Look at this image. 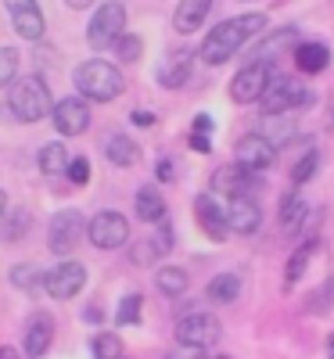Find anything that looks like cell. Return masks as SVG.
Returning <instances> with one entry per match:
<instances>
[{"label": "cell", "mask_w": 334, "mask_h": 359, "mask_svg": "<svg viewBox=\"0 0 334 359\" xmlns=\"http://www.w3.org/2000/svg\"><path fill=\"white\" fill-rule=\"evenodd\" d=\"M262 25H266V15H237V18L220 22V25L205 36V43H201V62H205V65H223V62H230V57L245 47Z\"/></svg>", "instance_id": "cell-1"}, {"label": "cell", "mask_w": 334, "mask_h": 359, "mask_svg": "<svg viewBox=\"0 0 334 359\" xmlns=\"http://www.w3.org/2000/svg\"><path fill=\"white\" fill-rule=\"evenodd\" d=\"M72 79H76V90L83 97H90V101H115L119 94H123V86H126L123 72H119L112 62H101V57L83 62L72 72Z\"/></svg>", "instance_id": "cell-2"}, {"label": "cell", "mask_w": 334, "mask_h": 359, "mask_svg": "<svg viewBox=\"0 0 334 359\" xmlns=\"http://www.w3.org/2000/svg\"><path fill=\"white\" fill-rule=\"evenodd\" d=\"M262 115H288L291 108H309L313 104V90H306L295 76H277L273 72L266 90H262Z\"/></svg>", "instance_id": "cell-3"}, {"label": "cell", "mask_w": 334, "mask_h": 359, "mask_svg": "<svg viewBox=\"0 0 334 359\" xmlns=\"http://www.w3.org/2000/svg\"><path fill=\"white\" fill-rule=\"evenodd\" d=\"M8 104L15 111V118H22V123H36V118H44L51 111V90L40 76H22L15 86H11V94H8Z\"/></svg>", "instance_id": "cell-4"}, {"label": "cell", "mask_w": 334, "mask_h": 359, "mask_svg": "<svg viewBox=\"0 0 334 359\" xmlns=\"http://www.w3.org/2000/svg\"><path fill=\"white\" fill-rule=\"evenodd\" d=\"M123 25H126V8L123 4H115V0L101 4L98 15L90 18V25H86L90 47H112L119 36H123Z\"/></svg>", "instance_id": "cell-5"}, {"label": "cell", "mask_w": 334, "mask_h": 359, "mask_svg": "<svg viewBox=\"0 0 334 359\" xmlns=\"http://www.w3.org/2000/svg\"><path fill=\"white\" fill-rule=\"evenodd\" d=\"M176 341L187 348H208L220 341V320L212 313H187L176 320Z\"/></svg>", "instance_id": "cell-6"}, {"label": "cell", "mask_w": 334, "mask_h": 359, "mask_svg": "<svg viewBox=\"0 0 334 359\" xmlns=\"http://www.w3.org/2000/svg\"><path fill=\"white\" fill-rule=\"evenodd\" d=\"M86 233H90V241H94L98 248L112 252V248H123V245L130 241V223H126L123 212H115V208H105V212H98L94 219H90Z\"/></svg>", "instance_id": "cell-7"}, {"label": "cell", "mask_w": 334, "mask_h": 359, "mask_svg": "<svg viewBox=\"0 0 334 359\" xmlns=\"http://www.w3.org/2000/svg\"><path fill=\"white\" fill-rule=\"evenodd\" d=\"M86 233V223H83V212L79 208H65V212H58L51 219V230H47V248L58 252V255H69L79 237Z\"/></svg>", "instance_id": "cell-8"}, {"label": "cell", "mask_w": 334, "mask_h": 359, "mask_svg": "<svg viewBox=\"0 0 334 359\" xmlns=\"http://www.w3.org/2000/svg\"><path fill=\"white\" fill-rule=\"evenodd\" d=\"M86 284V266L83 262H62L44 273V287L51 298H58V302H69V298H76Z\"/></svg>", "instance_id": "cell-9"}, {"label": "cell", "mask_w": 334, "mask_h": 359, "mask_svg": "<svg viewBox=\"0 0 334 359\" xmlns=\"http://www.w3.org/2000/svg\"><path fill=\"white\" fill-rule=\"evenodd\" d=\"M262 187V180L252 172V169H245V165H220L216 172H212V191L216 194H227V198H248L252 191H259Z\"/></svg>", "instance_id": "cell-10"}, {"label": "cell", "mask_w": 334, "mask_h": 359, "mask_svg": "<svg viewBox=\"0 0 334 359\" xmlns=\"http://www.w3.org/2000/svg\"><path fill=\"white\" fill-rule=\"evenodd\" d=\"M269 76H273V65H266V62H252V65H245L234 79H230V97L237 101V104H248V101H259L262 97V90H266V83H269Z\"/></svg>", "instance_id": "cell-11"}, {"label": "cell", "mask_w": 334, "mask_h": 359, "mask_svg": "<svg viewBox=\"0 0 334 359\" xmlns=\"http://www.w3.org/2000/svg\"><path fill=\"white\" fill-rule=\"evenodd\" d=\"M234 158H237V165H245L252 172H262V169H269L273 162H277V147H273L262 133H248V137L237 140Z\"/></svg>", "instance_id": "cell-12"}, {"label": "cell", "mask_w": 334, "mask_h": 359, "mask_svg": "<svg viewBox=\"0 0 334 359\" xmlns=\"http://www.w3.org/2000/svg\"><path fill=\"white\" fill-rule=\"evenodd\" d=\"M4 4H8V11H11L15 33H18L22 40H29V43L44 40V29H47V22H44V11H40L36 0H4Z\"/></svg>", "instance_id": "cell-13"}, {"label": "cell", "mask_w": 334, "mask_h": 359, "mask_svg": "<svg viewBox=\"0 0 334 359\" xmlns=\"http://www.w3.org/2000/svg\"><path fill=\"white\" fill-rule=\"evenodd\" d=\"M51 115H54V126L62 130L65 137H79L86 133L90 126V104L79 101V97H62L51 104Z\"/></svg>", "instance_id": "cell-14"}, {"label": "cell", "mask_w": 334, "mask_h": 359, "mask_svg": "<svg viewBox=\"0 0 334 359\" xmlns=\"http://www.w3.org/2000/svg\"><path fill=\"white\" fill-rule=\"evenodd\" d=\"M194 212H198V226L212 237V241H223V237L230 233L227 212L216 205V198H212V194H198V198H194Z\"/></svg>", "instance_id": "cell-15"}, {"label": "cell", "mask_w": 334, "mask_h": 359, "mask_svg": "<svg viewBox=\"0 0 334 359\" xmlns=\"http://www.w3.org/2000/svg\"><path fill=\"white\" fill-rule=\"evenodd\" d=\"M227 226L237 233H255L262 226V208L255 198H230L227 208Z\"/></svg>", "instance_id": "cell-16"}, {"label": "cell", "mask_w": 334, "mask_h": 359, "mask_svg": "<svg viewBox=\"0 0 334 359\" xmlns=\"http://www.w3.org/2000/svg\"><path fill=\"white\" fill-rule=\"evenodd\" d=\"M51 338H54V320L47 313H33V320L25 327V355L44 359L47 348H51Z\"/></svg>", "instance_id": "cell-17"}, {"label": "cell", "mask_w": 334, "mask_h": 359, "mask_svg": "<svg viewBox=\"0 0 334 359\" xmlns=\"http://www.w3.org/2000/svg\"><path fill=\"white\" fill-rule=\"evenodd\" d=\"M291 43H298V29H295V25H284V29H277L273 36H266L262 43H255V47L248 50V65H252V62L273 65V57H277L284 47H291Z\"/></svg>", "instance_id": "cell-18"}, {"label": "cell", "mask_w": 334, "mask_h": 359, "mask_svg": "<svg viewBox=\"0 0 334 359\" xmlns=\"http://www.w3.org/2000/svg\"><path fill=\"white\" fill-rule=\"evenodd\" d=\"M191 79V54L187 50H173L162 57V65H159V83L166 90H176V86H184Z\"/></svg>", "instance_id": "cell-19"}, {"label": "cell", "mask_w": 334, "mask_h": 359, "mask_svg": "<svg viewBox=\"0 0 334 359\" xmlns=\"http://www.w3.org/2000/svg\"><path fill=\"white\" fill-rule=\"evenodd\" d=\"M208 11H212V0H180L176 15H173V29L187 36V33H194V29H201Z\"/></svg>", "instance_id": "cell-20"}, {"label": "cell", "mask_w": 334, "mask_h": 359, "mask_svg": "<svg viewBox=\"0 0 334 359\" xmlns=\"http://www.w3.org/2000/svg\"><path fill=\"white\" fill-rule=\"evenodd\" d=\"M133 205H137V216L144 223H162L166 219V201H162V194L155 187H140L137 198H133Z\"/></svg>", "instance_id": "cell-21"}, {"label": "cell", "mask_w": 334, "mask_h": 359, "mask_svg": "<svg viewBox=\"0 0 334 359\" xmlns=\"http://www.w3.org/2000/svg\"><path fill=\"white\" fill-rule=\"evenodd\" d=\"M105 155H108L115 165H133V162L140 158V147H137L126 133H112V137L105 140Z\"/></svg>", "instance_id": "cell-22"}, {"label": "cell", "mask_w": 334, "mask_h": 359, "mask_svg": "<svg viewBox=\"0 0 334 359\" xmlns=\"http://www.w3.org/2000/svg\"><path fill=\"white\" fill-rule=\"evenodd\" d=\"M295 62H298V69L302 72H323L327 69V62H330V50L323 47V43H298V50H295Z\"/></svg>", "instance_id": "cell-23"}, {"label": "cell", "mask_w": 334, "mask_h": 359, "mask_svg": "<svg viewBox=\"0 0 334 359\" xmlns=\"http://www.w3.org/2000/svg\"><path fill=\"white\" fill-rule=\"evenodd\" d=\"M262 137L273 144V147H284V144H291L295 140V123H291V118L288 115H266L262 118Z\"/></svg>", "instance_id": "cell-24"}, {"label": "cell", "mask_w": 334, "mask_h": 359, "mask_svg": "<svg viewBox=\"0 0 334 359\" xmlns=\"http://www.w3.org/2000/svg\"><path fill=\"white\" fill-rule=\"evenodd\" d=\"M69 151H65V144L62 140H54V144H44L40 147V172L47 176H58V172H65L69 169Z\"/></svg>", "instance_id": "cell-25"}, {"label": "cell", "mask_w": 334, "mask_h": 359, "mask_svg": "<svg viewBox=\"0 0 334 359\" xmlns=\"http://www.w3.org/2000/svg\"><path fill=\"white\" fill-rule=\"evenodd\" d=\"M237 294H241V277L237 273H220V277L208 280V298L212 302L227 306V302H237Z\"/></svg>", "instance_id": "cell-26"}, {"label": "cell", "mask_w": 334, "mask_h": 359, "mask_svg": "<svg viewBox=\"0 0 334 359\" xmlns=\"http://www.w3.org/2000/svg\"><path fill=\"white\" fill-rule=\"evenodd\" d=\"M155 284H159V291H162V294L176 298V294H184V291H187L191 277H187L180 266H162L159 273H155Z\"/></svg>", "instance_id": "cell-27"}, {"label": "cell", "mask_w": 334, "mask_h": 359, "mask_svg": "<svg viewBox=\"0 0 334 359\" xmlns=\"http://www.w3.org/2000/svg\"><path fill=\"white\" fill-rule=\"evenodd\" d=\"M298 219H306V198H302L298 191H291V194H284V201H281V226H284V230H295Z\"/></svg>", "instance_id": "cell-28"}, {"label": "cell", "mask_w": 334, "mask_h": 359, "mask_svg": "<svg viewBox=\"0 0 334 359\" xmlns=\"http://www.w3.org/2000/svg\"><path fill=\"white\" fill-rule=\"evenodd\" d=\"M313 252H316V241L298 245V252L288 259V269H284V280H288V284H298V280H302V273H306V266H309Z\"/></svg>", "instance_id": "cell-29"}, {"label": "cell", "mask_w": 334, "mask_h": 359, "mask_svg": "<svg viewBox=\"0 0 334 359\" xmlns=\"http://www.w3.org/2000/svg\"><path fill=\"white\" fill-rule=\"evenodd\" d=\"M11 284L22 287V291H36V287L44 284V273H40L33 262H18V266L11 269Z\"/></svg>", "instance_id": "cell-30"}, {"label": "cell", "mask_w": 334, "mask_h": 359, "mask_svg": "<svg viewBox=\"0 0 334 359\" xmlns=\"http://www.w3.org/2000/svg\"><path fill=\"white\" fill-rule=\"evenodd\" d=\"M94 359H123V341L119 334H98L94 338Z\"/></svg>", "instance_id": "cell-31"}, {"label": "cell", "mask_w": 334, "mask_h": 359, "mask_svg": "<svg viewBox=\"0 0 334 359\" xmlns=\"http://www.w3.org/2000/svg\"><path fill=\"white\" fill-rule=\"evenodd\" d=\"M140 306H144V298H140V294H126V298H123V306H119V313H115V323H119V327L140 323Z\"/></svg>", "instance_id": "cell-32"}, {"label": "cell", "mask_w": 334, "mask_h": 359, "mask_svg": "<svg viewBox=\"0 0 334 359\" xmlns=\"http://www.w3.org/2000/svg\"><path fill=\"white\" fill-rule=\"evenodd\" d=\"M115 54H119V62H137V57L144 54V43H140V36H130V33H123L115 43Z\"/></svg>", "instance_id": "cell-33"}, {"label": "cell", "mask_w": 334, "mask_h": 359, "mask_svg": "<svg viewBox=\"0 0 334 359\" xmlns=\"http://www.w3.org/2000/svg\"><path fill=\"white\" fill-rule=\"evenodd\" d=\"M29 223H33V216H29L25 208H15L11 219L4 223V241H22V233L29 230Z\"/></svg>", "instance_id": "cell-34"}, {"label": "cell", "mask_w": 334, "mask_h": 359, "mask_svg": "<svg viewBox=\"0 0 334 359\" xmlns=\"http://www.w3.org/2000/svg\"><path fill=\"white\" fill-rule=\"evenodd\" d=\"M18 72V50L15 47H0V86L11 83Z\"/></svg>", "instance_id": "cell-35"}, {"label": "cell", "mask_w": 334, "mask_h": 359, "mask_svg": "<svg viewBox=\"0 0 334 359\" xmlns=\"http://www.w3.org/2000/svg\"><path fill=\"white\" fill-rule=\"evenodd\" d=\"M316 165H320V155H316V151H309L306 158H302V162L291 169V180H295V184H306V180L316 172Z\"/></svg>", "instance_id": "cell-36"}, {"label": "cell", "mask_w": 334, "mask_h": 359, "mask_svg": "<svg viewBox=\"0 0 334 359\" xmlns=\"http://www.w3.org/2000/svg\"><path fill=\"white\" fill-rule=\"evenodd\" d=\"M65 172H69V180H72L76 187H83L86 180H90V162H86V158H72Z\"/></svg>", "instance_id": "cell-37"}, {"label": "cell", "mask_w": 334, "mask_h": 359, "mask_svg": "<svg viewBox=\"0 0 334 359\" xmlns=\"http://www.w3.org/2000/svg\"><path fill=\"white\" fill-rule=\"evenodd\" d=\"M166 359H208V355H205V348H187V345H180V348H173Z\"/></svg>", "instance_id": "cell-38"}, {"label": "cell", "mask_w": 334, "mask_h": 359, "mask_svg": "<svg viewBox=\"0 0 334 359\" xmlns=\"http://www.w3.org/2000/svg\"><path fill=\"white\" fill-rule=\"evenodd\" d=\"M151 259H159L155 245H151V241H140V248H133V262H151Z\"/></svg>", "instance_id": "cell-39"}, {"label": "cell", "mask_w": 334, "mask_h": 359, "mask_svg": "<svg viewBox=\"0 0 334 359\" xmlns=\"http://www.w3.org/2000/svg\"><path fill=\"white\" fill-rule=\"evenodd\" d=\"M191 147H194V151H205V155L212 151V144H208L205 133H191Z\"/></svg>", "instance_id": "cell-40"}, {"label": "cell", "mask_w": 334, "mask_h": 359, "mask_svg": "<svg viewBox=\"0 0 334 359\" xmlns=\"http://www.w3.org/2000/svg\"><path fill=\"white\" fill-rule=\"evenodd\" d=\"M194 133H205V137L212 133V118H208V115H198V118H194Z\"/></svg>", "instance_id": "cell-41"}, {"label": "cell", "mask_w": 334, "mask_h": 359, "mask_svg": "<svg viewBox=\"0 0 334 359\" xmlns=\"http://www.w3.org/2000/svg\"><path fill=\"white\" fill-rule=\"evenodd\" d=\"M133 123L137 126H151V123H155V115H151V111H133Z\"/></svg>", "instance_id": "cell-42"}, {"label": "cell", "mask_w": 334, "mask_h": 359, "mask_svg": "<svg viewBox=\"0 0 334 359\" xmlns=\"http://www.w3.org/2000/svg\"><path fill=\"white\" fill-rule=\"evenodd\" d=\"M159 180H173V165H169L166 158L159 162Z\"/></svg>", "instance_id": "cell-43"}, {"label": "cell", "mask_w": 334, "mask_h": 359, "mask_svg": "<svg viewBox=\"0 0 334 359\" xmlns=\"http://www.w3.org/2000/svg\"><path fill=\"white\" fill-rule=\"evenodd\" d=\"M65 4H69V8H76V11H83V8L94 4V0H65Z\"/></svg>", "instance_id": "cell-44"}, {"label": "cell", "mask_w": 334, "mask_h": 359, "mask_svg": "<svg viewBox=\"0 0 334 359\" xmlns=\"http://www.w3.org/2000/svg\"><path fill=\"white\" fill-rule=\"evenodd\" d=\"M0 359H22V355H18L15 348H8V345H4V348H0Z\"/></svg>", "instance_id": "cell-45"}, {"label": "cell", "mask_w": 334, "mask_h": 359, "mask_svg": "<svg viewBox=\"0 0 334 359\" xmlns=\"http://www.w3.org/2000/svg\"><path fill=\"white\" fill-rule=\"evenodd\" d=\"M4 208H8V198H4V191H0V216H4Z\"/></svg>", "instance_id": "cell-46"}, {"label": "cell", "mask_w": 334, "mask_h": 359, "mask_svg": "<svg viewBox=\"0 0 334 359\" xmlns=\"http://www.w3.org/2000/svg\"><path fill=\"white\" fill-rule=\"evenodd\" d=\"M330 352H334V338H330Z\"/></svg>", "instance_id": "cell-47"}, {"label": "cell", "mask_w": 334, "mask_h": 359, "mask_svg": "<svg viewBox=\"0 0 334 359\" xmlns=\"http://www.w3.org/2000/svg\"><path fill=\"white\" fill-rule=\"evenodd\" d=\"M216 359H230V355H216Z\"/></svg>", "instance_id": "cell-48"}]
</instances>
